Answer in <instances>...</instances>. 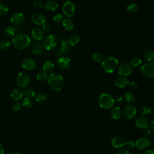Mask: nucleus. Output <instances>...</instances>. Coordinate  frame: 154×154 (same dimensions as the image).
<instances>
[{"label":"nucleus","mask_w":154,"mask_h":154,"mask_svg":"<svg viewBox=\"0 0 154 154\" xmlns=\"http://www.w3.org/2000/svg\"><path fill=\"white\" fill-rule=\"evenodd\" d=\"M11 44L16 49L22 50L27 48L30 45L31 39L27 34L19 32L13 37Z\"/></svg>","instance_id":"f257e3e1"},{"label":"nucleus","mask_w":154,"mask_h":154,"mask_svg":"<svg viewBox=\"0 0 154 154\" xmlns=\"http://www.w3.org/2000/svg\"><path fill=\"white\" fill-rule=\"evenodd\" d=\"M48 84L49 88L55 91H60L64 84L63 77L58 73H52L48 78Z\"/></svg>","instance_id":"f03ea898"},{"label":"nucleus","mask_w":154,"mask_h":154,"mask_svg":"<svg viewBox=\"0 0 154 154\" xmlns=\"http://www.w3.org/2000/svg\"><path fill=\"white\" fill-rule=\"evenodd\" d=\"M118 60L112 57H106L101 62V67L102 70L108 73H111L115 72L119 66Z\"/></svg>","instance_id":"7ed1b4c3"},{"label":"nucleus","mask_w":154,"mask_h":154,"mask_svg":"<svg viewBox=\"0 0 154 154\" xmlns=\"http://www.w3.org/2000/svg\"><path fill=\"white\" fill-rule=\"evenodd\" d=\"M56 48V55L60 58L64 57L69 52L70 45L68 44L66 38L64 37H61L59 38Z\"/></svg>","instance_id":"20e7f679"},{"label":"nucleus","mask_w":154,"mask_h":154,"mask_svg":"<svg viewBox=\"0 0 154 154\" xmlns=\"http://www.w3.org/2000/svg\"><path fill=\"white\" fill-rule=\"evenodd\" d=\"M98 103L102 108L109 109L114 105V98L108 93H102L99 97Z\"/></svg>","instance_id":"39448f33"},{"label":"nucleus","mask_w":154,"mask_h":154,"mask_svg":"<svg viewBox=\"0 0 154 154\" xmlns=\"http://www.w3.org/2000/svg\"><path fill=\"white\" fill-rule=\"evenodd\" d=\"M57 39L54 35H48L43 38L42 45L45 49L47 51H52L56 48L57 46Z\"/></svg>","instance_id":"423d86ee"},{"label":"nucleus","mask_w":154,"mask_h":154,"mask_svg":"<svg viewBox=\"0 0 154 154\" xmlns=\"http://www.w3.org/2000/svg\"><path fill=\"white\" fill-rule=\"evenodd\" d=\"M31 78L28 74L25 72H20L15 79L16 84L20 88H25L30 82Z\"/></svg>","instance_id":"0eeeda50"},{"label":"nucleus","mask_w":154,"mask_h":154,"mask_svg":"<svg viewBox=\"0 0 154 154\" xmlns=\"http://www.w3.org/2000/svg\"><path fill=\"white\" fill-rule=\"evenodd\" d=\"M76 7L75 5L70 1L65 2L62 7V12L63 14L67 18L72 17L75 13Z\"/></svg>","instance_id":"6e6552de"},{"label":"nucleus","mask_w":154,"mask_h":154,"mask_svg":"<svg viewBox=\"0 0 154 154\" xmlns=\"http://www.w3.org/2000/svg\"><path fill=\"white\" fill-rule=\"evenodd\" d=\"M142 75L148 78H154V62H148L141 67Z\"/></svg>","instance_id":"1a4fd4ad"},{"label":"nucleus","mask_w":154,"mask_h":154,"mask_svg":"<svg viewBox=\"0 0 154 154\" xmlns=\"http://www.w3.org/2000/svg\"><path fill=\"white\" fill-rule=\"evenodd\" d=\"M118 73L120 76H129L132 72V66L129 63L123 62L119 65L118 68Z\"/></svg>","instance_id":"9d476101"},{"label":"nucleus","mask_w":154,"mask_h":154,"mask_svg":"<svg viewBox=\"0 0 154 154\" xmlns=\"http://www.w3.org/2000/svg\"><path fill=\"white\" fill-rule=\"evenodd\" d=\"M25 20V16L22 12H15L13 13L10 18V22L16 26H19L23 23Z\"/></svg>","instance_id":"9b49d317"},{"label":"nucleus","mask_w":154,"mask_h":154,"mask_svg":"<svg viewBox=\"0 0 154 154\" xmlns=\"http://www.w3.org/2000/svg\"><path fill=\"white\" fill-rule=\"evenodd\" d=\"M31 21L37 25H43L46 22V16L41 13H34L31 17Z\"/></svg>","instance_id":"f8f14e48"},{"label":"nucleus","mask_w":154,"mask_h":154,"mask_svg":"<svg viewBox=\"0 0 154 154\" xmlns=\"http://www.w3.org/2000/svg\"><path fill=\"white\" fill-rule=\"evenodd\" d=\"M137 114V108L134 105H129L125 107L123 111L124 117L127 119H131L134 118Z\"/></svg>","instance_id":"ddd939ff"},{"label":"nucleus","mask_w":154,"mask_h":154,"mask_svg":"<svg viewBox=\"0 0 154 154\" xmlns=\"http://www.w3.org/2000/svg\"><path fill=\"white\" fill-rule=\"evenodd\" d=\"M71 60L70 58L66 56L60 57L57 61V66L58 67L63 70L69 69L71 66Z\"/></svg>","instance_id":"4468645a"},{"label":"nucleus","mask_w":154,"mask_h":154,"mask_svg":"<svg viewBox=\"0 0 154 154\" xmlns=\"http://www.w3.org/2000/svg\"><path fill=\"white\" fill-rule=\"evenodd\" d=\"M30 35L33 39L37 41H40L44 38V32L39 27L33 28L30 32Z\"/></svg>","instance_id":"2eb2a0df"},{"label":"nucleus","mask_w":154,"mask_h":154,"mask_svg":"<svg viewBox=\"0 0 154 154\" xmlns=\"http://www.w3.org/2000/svg\"><path fill=\"white\" fill-rule=\"evenodd\" d=\"M135 146L139 150H145L150 146V141L147 137H141L137 140Z\"/></svg>","instance_id":"dca6fc26"},{"label":"nucleus","mask_w":154,"mask_h":154,"mask_svg":"<svg viewBox=\"0 0 154 154\" xmlns=\"http://www.w3.org/2000/svg\"><path fill=\"white\" fill-rule=\"evenodd\" d=\"M22 67L26 70L31 71L35 69V63L32 58H26L23 60L21 63Z\"/></svg>","instance_id":"f3484780"},{"label":"nucleus","mask_w":154,"mask_h":154,"mask_svg":"<svg viewBox=\"0 0 154 154\" xmlns=\"http://www.w3.org/2000/svg\"><path fill=\"white\" fill-rule=\"evenodd\" d=\"M149 124V119L144 116L138 117L135 121V126L137 128H140V129L147 128Z\"/></svg>","instance_id":"a211bd4d"},{"label":"nucleus","mask_w":154,"mask_h":154,"mask_svg":"<svg viewBox=\"0 0 154 154\" xmlns=\"http://www.w3.org/2000/svg\"><path fill=\"white\" fill-rule=\"evenodd\" d=\"M111 144L112 147L115 149H122L123 147L125 146V141H124L123 138L120 137L116 136L113 137L111 140Z\"/></svg>","instance_id":"6ab92c4d"},{"label":"nucleus","mask_w":154,"mask_h":154,"mask_svg":"<svg viewBox=\"0 0 154 154\" xmlns=\"http://www.w3.org/2000/svg\"><path fill=\"white\" fill-rule=\"evenodd\" d=\"M129 83V81L126 76H120L115 80V85L118 88H124Z\"/></svg>","instance_id":"aec40b11"},{"label":"nucleus","mask_w":154,"mask_h":154,"mask_svg":"<svg viewBox=\"0 0 154 154\" xmlns=\"http://www.w3.org/2000/svg\"><path fill=\"white\" fill-rule=\"evenodd\" d=\"M44 49L45 48L42 43H40V42L35 43L31 47V52L35 55L42 54L43 52Z\"/></svg>","instance_id":"412c9836"},{"label":"nucleus","mask_w":154,"mask_h":154,"mask_svg":"<svg viewBox=\"0 0 154 154\" xmlns=\"http://www.w3.org/2000/svg\"><path fill=\"white\" fill-rule=\"evenodd\" d=\"M122 114V111L121 108L119 106H114L112 108L110 111V116L112 119L114 120L119 119Z\"/></svg>","instance_id":"4be33fe9"},{"label":"nucleus","mask_w":154,"mask_h":154,"mask_svg":"<svg viewBox=\"0 0 154 154\" xmlns=\"http://www.w3.org/2000/svg\"><path fill=\"white\" fill-rule=\"evenodd\" d=\"M45 8L49 11H55L57 10V9L58 7V4H57V2L55 1H52V0H50V1H48L45 3V5H44Z\"/></svg>","instance_id":"5701e85b"},{"label":"nucleus","mask_w":154,"mask_h":154,"mask_svg":"<svg viewBox=\"0 0 154 154\" xmlns=\"http://www.w3.org/2000/svg\"><path fill=\"white\" fill-rule=\"evenodd\" d=\"M67 41L70 46H74L78 45L80 42V37L77 34H73L69 37Z\"/></svg>","instance_id":"b1692460"},{"label":"nucleus","mask_w":154,"mask_h":154,"mask_svg":"<svg viewBox=\"0 0 154 154\" xmlns=\"http://www.w3.org/2000/svg\"><path fill=\"white\" fill-rule=\"evenodd\" d=\"M54 64L50 60L46 61L43 66V70L48 73H52L54 70Z\"/></svg>","instance_id":"393cba45"},{"label":"nucleus","mask_w":154,"mask_h":154,"mask_svg":"<svg viewBox=\"0 0 154 154\" xmlns=\"http://www.w3.org/2000/svg\"><path fill=\"white\" fill-rule=\"evenodd\" d=\"M23 92L18 89V88H14L12 90L10 93V96L11 98L14 100V101H18L20 99H21L23 97Z\"/></svg>","instance_id":"a878e982"},{"label":"nucleus","mask_w":154,"mask_h":154,"mask_svg":"<svg viewBox=\"0 0 154 154\" xmlns=\"http://www.w3.org/2000/svg\"><path fill=\"white\" fill-rule=\"evenodd\" d=\"M63 26L66 31H71L74 27V23L73 20L70 18H66L62 22Z\"/></svg>","instance_id":"bb28decb"},{"label":"nucleus","mask_w":154,"mask_h":154,"mask_svg":"<svg viewBox=\"0 0 154 154\" xmlns=\"http://www.w3.org/2000/svg\"><path fill=\"white\" fill-rule=\"evenodd\" d=\"M17 33L16 27L13 25H8L4 29V34L10 37H14Z\"/></svg>","instance_id":"cd10ccee"},{"label":"nucleus","mask_w":154,"mask_h":154,"mask_svg":"<svg viewBox=\"0 0 154 154\" xmlns=\"http://www.w3.org/2000/svg\"><path fill=\"white\" fill-rule=\"evenodd\" d=\"M144 58L148 62H154V51L150 49L146 50L144 53Z\"/></svg>","instance_id":"c85d7f7f"},{"label":"nucleus","mask_w":154,"mask_h":154,"mask_svg":"<svg viewBox=\"0 0 154 154\" xmlns=\"http://www.w3.org/2000/svg\"><path fill=\"white\" fill-rule=\"evenodd\" d=\"M138 10V6L135 3H130L126 6V11L131 14H135Z\"/></svg>","instance_id":"c756f323"},{"label":"nucleus","mask_w":154,"mask_h":154,"mask_svg":"<svg viewBox=\"0 0 154 154\" xmlns=\"http://www.w3.org/2000/svg\"><path fill=\"white\" fill-rule=\"evenodd\" d=\"M124 99L127 102L129 103H134L136 101L135 96L132 93H131V92L125 93L124 94Z\"/></svg>","instance_id":"7c9ffc66"},{"label":"nucleus","mask_w":154,"mask_h":154,"mask_svg":"<svg viewBox=\"0 0 154 154\" xmlns=\"http://www.w3.org/2000/svg\"><path fill=\"white\" fill-rule=\"evenodd\" d=\"M35 99V101L38 103H43L47 100L48 96L46 93L43 92H40L36 94Z\"/></svg>","instance_id":"2f4dec72"},{"label":"nucleus","mask_w":154,"mask_h":154,"mask_svg":"<svg viewBox=\"0 0 154 154\" xmlns=\"http://www.w3.org/2000/svg\"><path fill=\"white\" fill-rule=\"evenodd\" d=\"M48 75L43 70L39 72L36 75V79L40 82H45L48 80Z\"/></svg>","instance_id":"473e14b6"},{"label":"nucleus","mask_w":154,"mask_h":154,"mask_svg":"<svg viewBox=\"0 0 154 154\" xmlns=\"http://www.w3.org/2000/svg\"><path fill=\"white\" fill-rule=\"evenodd\" d=\"M92 59L96 61V62H97V63H99V62H102L103 61V60L104 59V57H103V55L102 52H99V51H97V52H94L93 55H92Z\"/></svg>","instance_id":"72a5a7b5"},{"label":"nucleus","mask_w":154,"mask_h":154,"mask_svg":"<svg viewBox=\"0 0 154 154\" xmlns=\"http://www.w3.org/2000/svg\"><path fill=\"white\" fill-rule=\"evenodd\" d=\"M22 92H23V94H24L26 96V97H28L29 99L35 96V91L31 88H26L24 89V90Z\"/></svg>","instance_id":"f704fd0d"},{"label":"nucleus","mask_w":154,"mask_h":154,"mask_svg":"<svg viewBox=\"0 0 154 154\" xmlns=\"http://www.w3.org/2000/svg\"><path fill=\"white\" fill-rule=\"evenodd\" d=\"M11 45V43L8 40H2L0 41V51L7 49Z\"/></svg>","instance_id":"c9c22d12"},{"label":"nucleus","mask_w":154,"mask_h":154,"mask_svg":"<svg viewBox=\"0 0 154 154\" xmlns=\"http://www.w3.org/2000/svg\"><path fill=\"white\" fill-rule=\"evenodd\" d=\"M9 10L8 6L4 2H0V16L5 15Z\"/></svg>","instance_id":"e433bc0d"},{"label":"nucleus","mask_w":154,"mask_h":154,"mask_svg":"<svg viewBox=\"0 0 154 154\" xmlns=\"http://www.w3.org/2000/svg\"><path fill=\"white\" fill-rule=\"evenodd\" d=\"M142 63V60L140 57H134L131 61L130 64H131V66L133 67H137L139 66L140 65H141V64Z\"/></svg>","instance_id":"4c0bfd02"},{"label":"nucleus","mask_w":154,"mask_h":154,"mask_svg":"<svg viewBox=\"0 0 154 154\" xmlns=\"http://www.w3.org/2000/svg\"><path fill=\"white\" fill-rule=\"evenodd\" d=\"M32 100L28 97H25L22 101V106L25 108H29L32 106Z\"/></svg>","instance_id":"58836bf2"},{"label":"nucleus","mask_w":154,"mask_h":154,"mask_svg":"<svg viewBox=\"0 0 154 154\" xmlns=\"http://www.w3.org/2000/svg\"><path fill=\"white\" fill-rule=\"evenodd\" d=\"M152 110L150 107L146 105H144L140 108V112L142 115L145 116V115H148L151 112Z\"/></svg>","instance_id":"ea45409f"},{"label":"nucleus","mask_w":154,"mask_h":154,"mask_svg":"<svg viewBox=\"0 0 154 154\" xmlns=\"http://www.w3.org/2000/svg\"><path fill=\"white\" fill-rule=\"evenodd\" d=\"M64 20V16L62 14L57 13L53 17V20L56 23H60Z\"/></svg>","instance_id":"a19ab883"},{"label":"nucleus","mask_w":154,"mask_h":154,"mask_svg":"<svg viewBox=\"0 0 154 154\" xmlns=\"http://www.w3.org/2000/svg\"><path fill=\"white\" fill-rule=\"evenodd\" d=\"M33 5L35 8L37 9H41L44 7L45 4L42 0H35L33 2Z\"/></svg>","instance_id":"79ce46f5"},{"label":"nucleus","mask_w":154,"mask_h":154,"mask_svg":"<svg viewBox=\"0 0 154 154\" xmlns=\"http://www.w3.org/2000/svg\"><path fill=\"white\" fill-rule=\"evenodd\" d=\"M114 104L119 106V105H120L123 103V98L122 96H116L114 98Z\"/></svg>","instance_id":"37998d69"},{"label":"nucleus","mask_w":154,"mask_h":154,"mask_svg":"<svg viewBox=\"0 0 154 154\" xmlns=\"http://www.w3.org/2000/svg\"><path fill=\"white\" fill-rule=\"evenodd\" d=\"M125 146L128 149H132L135 147V143L132 141H128L125 142Z\"/></svg>","instance_id":"c03bdc74"},{"label":"nucleus","mask_w":154,"mask_h":154,"mask_svg":"<svg viewBox=\"0 0 154 154\" xmlns=\"http://www.w3.org/2000/svg\"><path fill=\"white\" fill-rule=\"evenodd\" d=\"M42 26V29L43 31L44 32H46V33H48L51 31V28L50 26V25L46 23H44Z\"/></svg>","instance_id":"a18cd8bd"},{"label":"nucleus","mask_w":154,"mask_h":154,"mask_svg":"<svg viewBox=\"0 0 154 154\" xmlns=\"http://www.w3.org/2000/svg\"><path fill=\"white\" fill-rule=\"evenodd\" d=\"M22 105L19 103H16L13 106V111L14 112H18L20 110Z\"/></svg>","instance_id":"49530a36"},{"label":"nucleus","mask_w":154,"mask_h":154,"mask_svg":"<svg viewBox=\"0 0 154 154\" xmlns=\"http://www.w3.org/2000/svg\"><path fill=\"white\" fill-rule=\"evenodd\" d=\"M116 154H132V153L127 149H120L117 152Z\"/></svg>","instance_id":"de8ad7c7"},{"label":"nucleus","mask_w":154,"mask_h":154,"mask_svg":"<svg viewBox=\"0 0 154 154\" xmlns=\"http://www.w3.org/2000/svg\"><path fill=\"white\" fill-rule=\"evenodd\" d=\"M150 134H151V131L150 130V129H148L147 128H145L144 130L143 131V134L145 136V137H147L150 136Z\"/></svg>","instance_id":"09e8293b"},{"label":"nucleus","mask_w":154,"mask_h":154,"mask_svg":"<svg viewBox=\"0 0 154 154\" xmlns=\"http://www.w3.org/2000/svg\"><path fill=\"white\" fill-rule=\"evenodd\" d=\"M128 85H129V87H130L131 88H132V89L135 88L137 87V84L135 82H134V81L129 82V83Z\"/></svg>","instance_id":"8fccbe9b"},{"label":"nucleus","mask_w":154,"mask_h":154,"mask_svg":"<svg viewBox=\"0 0 154 154\" xmlns=\"http://www.w3.org/2000/svg\"><path fill=\"white\" fill-rule=\"evenodd\" d=\"M141 154H154V152L152 150H147L143 152Z\"/></svg>","instance_id":"3c124183"},{"label":"nucleus","mask_w":154,"mask_h":154,"mask_svg":"<svg viewBox=\"0 0 154 154\" xmlns=\"http://www.w3.org/2000/svg\"><path fill=\"white\" fill-rule=\"evenodd\" d=\"M149 128L150 131H154V120H153L149 125Z\"/></svg>","instance_id":"603ef678"},{"label":"nucleus","mask_w":154,"mask_h":154,"mask_svg":"<svg viewBox=\"0 0 154 154\" xmlns=\"http://www.w3.org/2000/svg\"><path fill=\"white\" fill-rule=\"evenodd\" d=\"M4 147L1 144V143H0V154H4Z\"/></svg>","instance_id":"864d4df0"},{"label":"nucleus","mask_w":154,"mask_h":154,"mask_svg":"<svg viewBox=\"0 0 154 154\" xmlns=\"http://www.w3.org/2000/svg\"><path fill=\"white\" fill-rule=\"evenodd\" d=\"M8 154H20V153L17 151H11Z\"/></svg>","instance_id":"5fc2aeb1"},{"label":"nucleus","mask_w":154,"mask_h":154,"mask_svg":"<svg viewBox=\"0 0 154 154\" xmlns=\"http://www.w3.org/2000/svg\"><path fill=\"white\" fill-rule=\"evenodd\" d=\"M0 66H1V63H0Z\"/></svg>","instance_id":"6e6d98bb"}]
</instances>
